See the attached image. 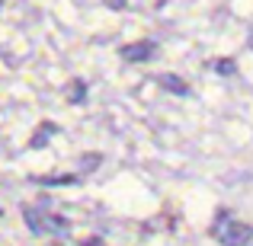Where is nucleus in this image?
Instances as JSON below:
<instances>
[{"label": "nucleus", "mask_w": 253, "mask_h": 246, "mask_svg": "<svg viewBox=\"0 0 253 246\" xmlns=\"http://www.w3.org/2000/svg\"><path fill=\"white\" fill-rule=\"evenodd\" d=\"M26 221H29V227L36 230V234H58V237L68 234V221H64V217H51V214L39 217L36 211H26Z\"/></svg>", "instance_id": "f03ea898"}, {"label": "nucleus", "mask_w": 253, "mask_h": 246, "mask_svg": "<svg viewBox=\"0 0 253 246\" xmlns=\"http://www.w3.org/2000/svg\"><path fill=\"white\" fill-rule=\"evenodd\" d=\"M218 240H221L224 246H250L253 227L250 224H241V221H228L221 227V234H218Z\"/></svg>", "instance_id": "f257e3e1"}, {"label": "nucleus", "mask_w": 253, "mask_h": 246, "mask_svg": "<svg viewBox=\"0 0 253 246\" xmlns=\"http://www.w3.org/2000/svg\"><path fill=\"white\" fill-rule=\"evenodd\" d=\"M45 185H71V182H77L74 176H55V179H42Z\"/></svg>", "instance_id": "39448f33"}, {"label": "nucleus", "mask_w": 253, "mask_h": 246, "mask_svg": "<svg viewBox=\"0 0 253 246\" xmlns=\"http://www.w3.org/2000/svg\"><path fill=\"white\" fill-rule=\"evenodd\" d=\"M154 51H157L154 42H135L122 48V58L125 61H148V58H154Z\"/></svg>", "instance_id": "7ed1b4c3"}, {"label": "nucleus", "mask_w": 253, "mask_h": 246, "mask_svg": "<svg viewBox=\"0 0 253 246\" xmlns=\"http://www.w3.org/2000/svg\"><path fill=\"white\" fill-rule=\"evenodd\" d=\"M161 83L167 86V90H173V93H179V96H186V83H179V77H161Z\"/></svg>", "instance_id": "20e7f679"}, {"label": "nucleus", "mask_w": 253, "mask_h": 246, "mask_svg": "<svg viewBox=\"0 0 253 246\" xmlns=\"http://www.w3.org/2000/svg\"><path fill=\"white\" fill-rule=\"evenodd\" d=\"M81 166H84V170H93V166H99V157H96V154H86V160H84Z\"/></svg>", "instance_id": "423d86ee"}, {"label": "nucleus", "mask_w": 253, "mask_h": 246, "mask_svg": "<svg viewBox=\"0 0 253 246\" xmlns=\"http://www.w3.org/2000/svg\"><path fill=\"white\" fill-rule=\"evenodd\" d=\"M218 70H221V74H231V70H234V64H231V61H221V64H218Z\"/></svg>", "instance_id": "0eeeda50"}]
</instances>
